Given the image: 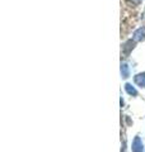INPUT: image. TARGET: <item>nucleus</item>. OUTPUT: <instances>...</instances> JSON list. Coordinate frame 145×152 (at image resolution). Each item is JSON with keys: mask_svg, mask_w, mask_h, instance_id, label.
<instances>
[{"mask_svg": "<svg viewBox=\"0 0 145 152\" xmlns=\"http://www.w3.org/2000/svg\"><path fill=\"white\" fill-rule=\"evenodd\" d=\"M143 151H144V146L141 140H140V137H135L132 141V152H143Z\"/></svg>", "mask_w": 145, "mask_h": 152, "instance_id": "f257e3e1", "label": "nucleus"}, {"mask_svg": "<svg viewBox=\"0 0 145 152\" xmlns=\"http://www.w3.org/2000/svg\"><path fill=\"white\" fill-rule=\"evenodd\" d=\"M145 39V28H139L134 32V41L140 42Z\"/></svg>", "mask_w": 145, "mask_h": 152, "instance_id": "f03ea898", "label": "nucleus"}, {"mask_svg": "<svg viewBox=\"0 0 145 152\" xmlns=\"http://www.w3.org/2000/svg\"><path fill=\"white\" fill-rule=\"evenodd\" d=\"M135 84L139 85L141 88H145V72H141V74H138L135 76Z\"/></svg>", "mask_w": 145, "mask_h": 152, "instance_id": "7ed1b4c3", "label": "nucleus"}, {"mask_svg": "<svg viewBox=\"0 0 145 152\" xmlns=\"http://www.w3.org/2000/svg\"><path fill=\"white\" fill-rule=\"evenodd\" d=\"M134 47H135V42H132V41H127L126 43L122 46V52H124V55H125V56H127V55L130 53V51H131Z\"/></svg>", "mask_w": 145, "mask_h": 152, "instance_id": "20e7f679", "label": "nucleus"}, {"mask_svg": "<svg viewBox=\"0 0 145 152\" xmlns=\"http://www.w3.org/2000/svg\"><path fill=\"white\" fill-rule=\"evenodd\" d=\"M121 75L124 79H127L130 76V69L126 64H121Z\"/></svg>", "mask_w": 145, "mask_h": 152, "instance_id": "39448f33", "label": "nucleus"}, {"mask_svg": "<svg viewBox=\"0 0 145 152\" xmlns=\"http://www.w3.org/2000/svg\"><path fill=\"white\" fill-rule=\"evenodd\" d=\"M125 90H126V91H127V94L132 95V96H136V95H138L136 89H135L131 84H126V85H125Z\"/></svg>", "mask_w": 145, "mask_h": 152, "instance_id": "423d86ee", "label": "nucleus"}, {"mask_svg": "<svg viewBox=\"0 0 145 152\" xmlns=\"http://www.w3.org/2000/svg\"><path fill=\"white\" fill-rule=\"evenodd\" d=\"M130 1H131L132 4H135V5H139V4L141 3V0H130Z\"/></svg>", "mask_w": 145, "mask_h": 152, "instance_id": "0eeeda50", "label": "nucleus"}]
</instances>
